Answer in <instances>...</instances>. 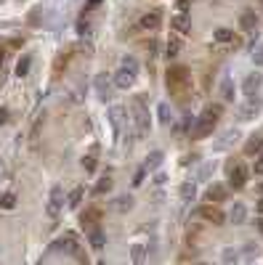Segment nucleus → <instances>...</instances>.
I'll use <instances>...</instances> for the list:
<instances>
[{
  "instance_id": "obj_1",
  "label": "nucleus",
  "mask_w": 263,
  "mask_h": 265,
  "mask_svg": "<svg viewBox=\"0 0 263 265\" xmlns=\"http://www.w3.org/2000/svg\"><path fill=\"white\" fill-rule=\"evenodd\" d=\"M223 117V104H208L202 109V114L197 117V122H194L192 127V138L194 140H205L210 138L213 130L218 127V120Z\"/></svg>"
},
{
  "instance_id": "obj_2",
  "label": "nucleus",
  "mask_w": 263,
  "mask_h": 265,
  "mask_svg": "<svg viewBox=\"0 0 263 265\" xmlns=\"http://www.w3.org/2000/svg\"><path fill=\"white\" fill-rule=\"evenodd\" d=\"M165 85L173 98H186L192 93V72L186 66H170L165 72Z\"/></svg>"
},
{
  "instance_id": "obj_3",
  "label": "nucleus",
  "mask_w": 263,
  "mask_h": 265,
  "mask_svg": "<svg viewBox=\"0 0 263 265\" xmlns=\"http://www.w3.org/2000/svg\"><path fill=\"white\" fill-rule=\"evenodd\" d=\"M131 111H133V122H136V133H138V138H144V135L149 133V127H152L147 98H144V95H133V101H131Z\"/></svg>"
},
{
  "instance_id": "obj_4",
  "label": "nucleus",
  "mask_w": 263,
  "mask_h": 265,
  "mask_svg": "<svg viewBox=\"0 0 263 265\" xmlns=\"http://www.w3.org/2000/svg\"><path fill=\"white\" fill-rule=\"evenodd\" d=\"M247 175H250V170H247V165L245 162H231L229 165V186L231 188H245L247 186Z\"/></svg>"
},
{
  "instance_id": "obj_5",
  "label": "nucleus",
  "mask_w": 263,
  "mask_h": 265,
  "mask_svg": "<svg viewBox=\"0 0 263 265\" xmlns=\"http://www.w3.org/2000/svg\"><path fill=\"white\" fill-rule=\"evenodd\" d=\"M199 218H202L205 223H210V225H223L226 223V215L218 210V204H202L199 207Z\"/></svg>"
},
{
  "instance_id": "obj_6",
  "label": "nucleus",
  "mask_w": 263,
  "mask_h": 265,
  "mask_svg": "<svg viewBox=\"0 0 263 265\" xmlns=\"http://www.w3.org/2000/svg\"><path fill=\"white\" fill-rule=\"evenodd\" d=\"M80 223L85 231H96L99 223H101V210L99 207H88L85 212H80Z\"/></svg>"
},
{
  "instance_id": "obj_7",
  "label": "nucleus",
  "mask_w": 263,
  "mask_h": 265,
  "mask_svg": "<svg viewBox=\"0 0 263 265\" xmlns=\"http://www.w3.org/2000/svg\"><path fill=\"white\" fill-rule=\"evenodd\" d=\"M160 24H162V11H160V8L147 11V14L138 19V27H141V30H147V32H154Z\"/></svg>"
},
{
  "instance_id": "obj_8",
  "label": "nucleus",
  "mask_w": 263,
  "mask_h": 265,
  "mask_svg": "<svg viewBox=\"0 0 263 265\" xmlns=\"http://www.w3.org/2000/svg\"><path fill=\"white\" fill-rule=\"evenodd\" d=\"M61 207H64V191H61L59 186H53V188H51V199H48V215L56 218L61 212Z\"/></svg>"
},
{
  "instance_id": "obj_9",
  "label": "nucleus",
  "mask_w": 263,
  "mask_h": 265,
  "mask_svg": "<svg viewBox=\"0 0 263 265\" xmlns=\"http://www.w3.org/2000/svg\"><path fill=\"white\" fill-rule=\"evenodd\" d=\"M170 27L178 32V35H189V32H192V16L189 14H176L170 19Z\"/></svg>"
},
{
  "instance_id": "obj_10",
  "label": "nucleus",
  "mask_w": 263,
  "mask_h": 265,
  "mask_svg": "<svg viewBox=\"0 0 263 265\" xmlns=\"http://www.w3.org/2000/svg\"><path fill=\"white\" fill-rule=\"evenodd\" d=\"M261 85H263V75L261 72H253V75H247L245 77V82H242V90L247 95H255L261 90Z\"/></svg>"
},
{
  "instance_id": "obj_11",
  "label": "nucleus",
  "mask_w": 263,
  "mask_h": 265,
  "mask_svg": "<svg viewBox=\"0 0 263 265\" xmlns=\"http://www.w3.org/2000/svg\"><path fill=\"white\" fill-rule=\"evenodd\" d=\"M56 249H64V252H69V255H75V252L80 249V244H77V236H75V234H64L59 241H56Z\"/></svg>"
},
{
  "instance_id": "obj_12",
  "label": "nucleus",
  "mask_w": 263,
  "mask_h": 265,
  "mask_svg": "<svg viewBox=\"0 0 263 265\" xmlns=\"http://www.w3.org/2000/svg\"><path fill=\"white\" fill-rule=\"evenodd\" d=\"M263 151V135L261 133H253L247 140H245V154L253 156V154H261Z\"/></svg>"
},
{
  "instance_id": "obj_13",
  "label": "nucleus",
  "mask_w": 263,
  "mask_h": 265,
  "mask_svg": "<svg viewBox=\"0 0 263 265\" xmlns=\"http://www.w3.org/2000/svg\"><path fill=\"white\" fill-rule=\"evenodd\" d=\"M261 101H255V98H250L247 101V104H245L242 106V109H239V120H242V122H247V120H253V117L255 114H258V111H261Z\"/></svg>"
},
{
  "instance_id": "obj_14",
  "label": "nucleus",
  "mask_w": 263,
  "mask_h": 265,
  "mask_svg": "<svg viewBox=\"0 0 263 265\" xmlns=\"http://www.w3.org/2000/svg\"><path fill=\"white\" fill-rule=\"evenodd\" d=\"M133 82H136V75H131L128 69H122V66H120V69L115 72V85H117V88L128 90V88L133 85Z\"/></svg>"
},
{
  "instance_id": "obj_15",
  "label": "nucleus",
  "mask_w": 263,
  "mask_h": 265,
  "mask_svg": "<svg viewBox=\"0 0 263 265\" xmlns=\"http://www.w3.org/2000/svg\"><path fill=\"white\" fill-rule=\"evenodd\" d=\"M239 27H242L245 32H255V27H258V14H255V11H242Z\"/></svg>"
},
{
  "instance_id": "obj_16",
  "label": "nucleus",
  "mask_w": 263,
  "mask_h": 265,
  "mask_svg": "<svg viewBox=\"0 0 263 265\" xmlns=\"http://www.w3.org/2000/svg\"><path fill=\"white\" fill-rule=\"evenodd\" d=\"M122 120H125V106H112L109 109V122H112V127H115V133H120L122 130Z\"/></svg>"
},
{
  "instance_id": "obj_17",
  "label": "nucleus",
  "mask_w": 263,
  "mask_h": 265,
  "mask_svg": "<svg viewBox=\"0 0 263 265\" xmlns=\"http://www.w3.org/2000/svg\"><path fill=\"white\" fill-rule=\"evenodd\" d=\"M226 199V188L223 186H210L208 191H205V202L208 204H218V202H223Z\"/></svg>"
},
{
  "instance_id": "obj_18",
  "label": "nucleus",
  "mask_w": 263,
  "mask_h": 265,
  "mask_svg": "<svg viewBox=\"0 0 263 265\" xmlns=\"http://www.w3.org/2000/svg\"><path fill=\"white\" fill-rule=\"evenodd\" d=\"M93 85H96V93H99V98H101V101H109V98H112V85L106 82L104 75H99Z\"/></svg>"
},
{
  "instance_id": "obj_19",
  "label": "nucleus",
  "mask_w": 263,
  "mask_h": 265,
  "mask_svg": "<svg viewBox=\"0 0 263 265\" xmlns=\"http://www.w3.org/2000/svg\"><path fill=\"white\" fill-rule=\"evenodd\" d=\"M82 196H85V188H82V186H75V188L69 191V196H66V204H69L72 210H77V207L82 204Z\"/></svg>"
},
{
  "instance_id": "obj_20",
  "label": "nucleus",
  "mask_w": 263,
  "mask_h": 265,
  "mask_svg": "<svg viewBox=\"0 0 263 265\" xmlns=\"http://www.w3.org/2000/svg\"><path fill=\"white\" fill-rule=\"evenodd\" d=\"M88 241H91V247H93V249H104V231L101 228H96V231H88Z\"/></svg>"
},
{
  "instance_id": "obj_21",
  "label": "nucleus",
  "mask_w": 263,
  "mask_h": 265,
  "mask_svg": "<svg viewBox=\"0 0 263 265\" xmlns=\"http://www.w3.org/2000/svg\"><path fill=\"white\" fill-rule=\"evenodd\" d=\"M181 48H183V43L178 40V37H170V40L165 43V56L167 59H176V56L181 53Z\"/></svg>"
},
{
  "instance_id": "obj_22",
  "label": "nucleus",
  "mask_w": 263,
  "mask_h": 265,
  "mask_svg": "<svg viewBox=\"0 0 263 265\" xmlns=\"http://www.w3.org/2000/svg\"><path fill=\"white\" fill-rule=\"evenodd\" d=\"M144 257H147V247H144V244H133L131 247V263L133 265H144Z\"/></svg>"
},
{
  "instance_id": "obj_23",
  "label": "nucleus",
  "mask_w": 263,
  "mask_h": 265,
  "mask_svg": "<svg viewBox=\"0 0 263 265\" xmlns=\"http://www.w3.org/2000/svg\"><path fill=\"white\" fill-rule=\"evenodd\" d=\"M229 218H231L234 225H242L245 218H247V210H245V204H239V202H237V204L231 207V215H229Z\"/></svg>"
},
{
  "instance_id": "obj_24",
  "label": "nucleus",
  "mask_w": 263,
  "mask_h": 265,
  "mask_svg": "<svg viewBox=\"0 0 263 265\" xmlns=\"http://www.w3.org/2000/svg\"><path fill=\"white\" fill-rule=\"evenodd\" d=\"M213 37H215V43H234V32L229 30V27H218L215 32H213Z\"/></svg>"
},
{
  "instance_id": "obj_25",
  "label": "nucleus",
  "mask_w": 263,
  "mask_h": 265,
  "mask_svg": "<svg viewBox=\"0 0 263 265\" xmlns=\"http://www.w3.org/2000/svg\"><path fill=\"white\" fill-rule=\"evenodd\" d=\"M162 159H165V154L162 151H152V154L147 156V165H144V170H157L162 165Z\"/></svg>"
},
{
  "instance_id": "obj_26",
  "label": "nucleus",
  "mask_w": 263,
  "mask_h": 265,
  "mask_svg": "<svg viewBox=\"0 0 263 265\" xmlns=\"http://www.w3.org/2000/svg\"><path fill=\"white\" fill-rule=\"evenodd\" d=\"M30 66H32V56H21L19 64H16V77H27L30 75Z\"/></svg>"
},
{
  "instance_id": "obj_27",
  "label": "nucleus",
  "mask_w": 263,
  "mask_h": 265,
  "mask_svg": "<svg viewBox=\"0 0 263 265\" xmlns=\"http://www.w3.org/2000/svg\"><path fill=\"white\" fill-rule=\"evenodd\" d=\"M178 194H181V199H183V202H192V199H194V194H197V188H194L192 180H186V183H181Z\"/></svg>"
},
{
  "instance_id": "obj_28",
  "label": "nucleus",
  "mask_w": 263,
  "mask_h": 265,
  "mask_svg": "<svg viewBox=\"0 0 263 265\" xmlns=\"http://www.w3.org/2000/svg\"><path fill=\"white\" fill-rule=\"evenodd\" d=\"M16 207V194H0V210H14Z\"/></svg>"
},
{
  "instance_id": "obj_29",
  "label": "nucleus",
  "mask_w": 263,
  "mask_h": 265,
  "mask_svg": "<svg viewBox=\"0 0 263 265\" xmlns=\"http://www.w3.org/2000/svg\"><path fill=\"white\" fill-rule=\"evenodd\" d=\"M221 95H223V101H234V82L229 77L221 82Z\"/></svg>"
},
{
  "instance_id": "obj_30",
  "label": "nucleus",
  "mask_w": 263,
  "mask_h": 265,
  "mask_svg": "<svg viewBox=\"0 0 263 265\" xmlns=\"http://www.w3.org/2000/svg\"><path fill=\"white\" fill-rule=\"evenodd\" d=\"M199 236H202V228H199V225H192V228L186 231V244L192 247V244H197L199 241Z\"/></svg>"
},
{
  "instance_id": "obj_31",
  "label": "nucleus",
  "mask_w": 263,
  "mask_h": 265,
  "mask_svg": "<svg viewBox=\"0 0 263 265\" xmlns=\"http://www.w3.org/2000/svg\"><path fill=\"white\" fill-rule=\"evenodd\" d=\"M117 210H120V212H125V210H131V207H133V196H117Z\"/></svg>"
},
{
  "instance_id": "obj_32",
  "label": "nucleus",
  "mask_w": 263,
  "mask_h": 265,
  "mask_svg": "<svg viewBox=\"0 0 263 265\" xmlns=\"http://www.w3.org/2000/svg\"><path fill=\"white\" fill-rule=\"evenodd\" d=\"M122 69H128L131 75H136V72H138V61L133 59V56H125V59H122Z\"/></svg>"
},
{
  "instance_id": "obj_33",
  "label": "nucleus",
  "mask_w": 263,
  "mask_h": 265,
  "mask_svg": "<svg viewBox=\"0 0 263 265\" xmlns=\"http://www.w3.org/2000/svg\"><path fill=\"white\" fill-rule=\"evenodd\" d=\"M66 64H69V53H61L59 59H56V64H53V72H56V75H61V69H64Z\"/></svg>"
},
{
  "instance_id": "obj_34",
  "label": "nucleus",
  "mask_w": 263,
  "mask_h": 265,
  "mask_svg": "<svg viewBox=\"0 0 263 265\" xmlns=\"http://www.w3.org/2000/svg\"><path fill=\"white\" fill-rule=\"evenodd\" d=\"M106 191H112V178H101L96 183V194L101 196V194H106Z\"/></svg>"
},
{
  "instance_id": "obj_35",
  "label": "nucleus",
  "mask_w": 263,
  "mask_h": 265,
  "mask_svg": "<svg viewBox=\"0 0 263 265\" xmlns=\"http://www.w3.org/2000/svg\"><path fill=\"white\" fill-rule=\"evenodd\" d=\"M82 167H85L88 172H93V170H96V156H93V154L82 156Z\"/></svg>"
},
{
  "instance_id": "obj_36",
  "label": "nucleus",
  "mask_w": 263,
  "mask_h": 265,
  "mask_svg": "<svg viewBox=\"0 0 263 265\" xmlns=\"http://www.w3.org/2000/svg\"><path fill=\"white\" fill-rule=\"evenodd\" d=\"M160 122H162V125L170 122V109H167V104H160Z\"/></svg>"
},
{
  "instance_id": "obj_37",
  "label": "nucleus",
  "mask_w": 263,
  "mask_h": 265,
  "mask_svg": "<svg viewBox=\"0 0 263 265\" xmlns=\"http://www.w3.org/2000/svg\"><path fill=\"white\" fill-rule=\"evenodd\" d=\"M253 172H255V175H263V151H261V154H255V165H253Z\"/></svg>"
},
{
  "instance_id": "obj_38",
  "label": "nucleus",
  "mask_w": 263,
  "mask_h": 265,
  "mask_svg": "<svg viewBox=\"0 0 263 265\" xmlns=\"http://www.w3.org/2000/svg\"><path fill=\"white\" fill-rule=\"evenodd\" d=\"M144 175H147V170L141 167V170H138L136 175H133V186H141V183H144Z\"/></svg>"
},
{
  "instance_id": "obj_39",
  "label": "nucleus",
  "mask_w": 263,
  "mask_h": 265,
  "mask_svg": "<svg viewBox=\"0 0 263 265\" xmlns=\"http://www.w3.org/2000/svg\"><path fill=\"white\" fill-rule=\"evenodd\" d=\"M88 30H91V24H88V19H80V21H77V32H82V35H85Z\"/></svg>"
},
{
  "instance_id": "obj_40",
  "label": "nucleus",
  "mask_w": 263,
  "mask_h": 265,
  "mask_svg": "<svg viewBox=\"0 0 263 265\" xmlns=\"http://www.w3.org/2000/svg\"><path fill=\"white\" fill-rule=\"evenodd\" d=\"M223 260H226V263H237V252L226 249V252H223Z\"/></svg>"
},
{
  "instance_id": "obj_41",
  "label": "nucleus",
  "mask_w": 263,
  "mask_h": 265,
  "mask_svg": "<svg viewBox=\"0 0 263 265\" xmlns=\"http://www.w3.org/2000/svg\"><path fill=\"white\" fill-rule=\"evenodd\" d=\"M253 61H255V64H258V66H263V45H261V48H258V50H255V53H253Z\"/></svg>"
},
{
  "instance_id": "obj_42",
  "label": "nucleus",
  "mask_w": 263,
  "mask_h": 265,
  "mask_svg": "<svg viewBox=\"0 0 263 265\" xmlns=\"http://www.w3.org/2000/svg\"><path fill=\"white\" fill-rule=\"evenodd\" d=\"M176 5H178L181 14H186V11H189V0H176Z\"/></svg>"
},
{
  "instance_id": "obj_43",
  "label": "nucleus",
  "mask_w": 263,
  "mask_h": 265,
  "mask_svg": "<svg viewBox=\"0 0 263 265\" xmlns=\"http://www.w3.org/2000/svg\"><path fill=\"white\" fill-rule=\"evenodd\" d=\"M5 122H8V109L3 106V109H0V125H5Z\"/></svg>"
},
{
  "instance_id": "obj_44",
  "label": "nucleus",
  "mask_w": 263,
  "mask_h": 265,
  "mask_svg": "<svg viewBox=\"0 0 263 265\" xmlns=\"http://www.w3.org/2000/svg\"><path fill=\"white\" fill-rule=\"evenodd\" d=\"M37 11H40V8H32V14H30V21H32V24H37V19H40V14H37Z\"/></svg>"
},
{
  "instance_id": "obj_45",
  "label": "nucleus",
  "mask_w": 263,
  "mask_h": 265,
  "mask_svg": "<svg viewBox=\"0 0 263 265\" xmlns=\"http://www.w3.org/2000/svg\"><path fill=\"white\" fill-rule=\"evenodd\" d=\"M96 5H101V0H88V5H85V11H91V8H96Z\"/></svg>"
},
{
  "instance_id": "obj_46",
  "label": "nucleus",
  "mask_w": 263,
  "mask_h": 265,
  "mask_svg": "<svg viewBox=\"0 0 263 265\" xmlns=\"http://www.w3.org/2000/svg\"><path fill=\"white\" fill-rule=\"evenodd\" d=\"M165 180H167V178H165V175H162V172H160V175L154 178V183H157V186H162V183H165Z\"/></svg>"
},
{
  "instance_id": "obj_47",
  "label": "nucleus",
  "mask_w": 263,
  "mask_h": 265,
  "mask_svg": "<svg viewBox=\"0 0 263 265\" xmlns=\"http://www.w3.org/2000/svg\"><path fill=\"white\" fill-rule=\"evenodd\" d=\"M255 210H258V215H263V199L258 202V204H255Z\"/></svg>"
},
{
  "instance_id": "obj_48",
  "label": "nucleus",
  "mask_w": 263,
  "mask_h": 265,
  "mask_svg": "<svg viewBox=\"0 0 263 265\" xmlns=\"http://www.w3.org/2000/svg\"><path fill=\"white\" fill-rule=\"evenodd\" d=\"M3 61H5V48H0V66H3Z\"/></svg>"
},
{
  "instance_id": "obj_49",
  "label": "nucleus",
  "mask_w": 263,
  "mask_h": 265,
  "mask_svg": "<svg viewBox=\"0 0 263 265\" xmlns=\"http://www.w3.org/2000/svg\"><path fill=\"white\" fill-rule=\"evenodd\" d=\"M258 194H263V180H261V183H258Z\"/></svg>"
},
{
  "instance_id": "obj_50",
  "label": "nucleus",
  "mask_w": 263,
  "mask_h": 265,
  "mask_svg": "<svg viewBox=\"0 0 263 265\" xmlns=\"http://www.w3.org/2000/svg\"><path fill=\"white\" fill-rule=\"evenodd\" d=\"M258 228H261V234H263V218H261V220H258Z\"/></svg>"
},
{
  "instance_id": "obj_51",
  "label": "nucleus",
  "mask_w": 263,
  "mask_h": 265,
  "mask_svg": "<svg viewBox=\"0 0 263 265\" xmlns=\"http://www.w3.org/2000/svg\"><path fill=\"white\" fill-rule=\"evenodd\" d=\"M194 265H208V263H194Z\"/></svg>"
}]
</instances>
